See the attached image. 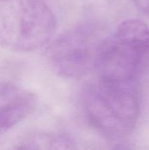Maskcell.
<instances>
[{
  "label": "cell",
  "instance_id": "1",
  "mask_svg": "<svg viewBox=\"0 0 149 150\" xmlns=\"http://www.w3.org/2000/svg\"><path fill=\"white\" fill-rule=\"evenodd\" d=\"M83 107L91 126L111 141H121L134 130L141 114V96L136 80L100 79L83 94Z\"/></svg>",
  "mask_w": 149,
  "mask_h": 150
},
{
  "label": "cell",
  "instance_id": "2",
  "mask_svg": "<svg viewBox=\"0 0 149 150\" xmlns=\"http://www.w3.org/2000/svg\"><path fill=\"white\" fill-rule=\"evenodd\" d=\"M56 29L47 0H0V46L31 52L47 45Z\"/></svg>",
  "mask_w": 149,
  "mask_h": 150
},
{
  "label": "cell",
  "instance_id": "3",
  "mask_svg": "<svg viewBox=\"0 0 149 150\" xmlns=\"http://www.w3.org/2000/svg\"><path fill=\"white\" fill-rule=\"evenodd\" d=\"M148 61L149 25L140 19H126L112 38L105 40L96 69L100 79L132 81Z\"/></svg>",
  "mask_w": 149,
  "mask_h": 150
},
{
  "label": "cell",
  "instance_id": "4",
  "mask_svg": "<svg viewBox=\"0 0 149 150\" xmlns=\"http://www.w3.org/2000/svg\"><path fill=\"white\" fill-rule=\"evenodd\" d=\"M104 41L94 27L81 25L52 40L45 54L56 74L64 78L78 79L96 69Z\"/></svg>",
  "mask_w": 149,
  "mask_h": 150
},
{
  "label": "cell",
  "instance_id": "5",
  "mask_svg": "<svg viewBox=\"0 0 149 150\" xmlns=\"http://www.w3.org/2000/svg\"><path fill=\"white\" fill-rule=\"evenodd\" d=\"M36 96L11 83H0V135L26 119L35 109Z\"/></svg>",
  "mask_w": 149,
  "mask_h": 150
},
{
  "label": "cell",
  "instance_id": "6",
  "mask_svg": "<svg viewBox=\"0 0 149 150\" xmlns=\"http://www.w3.org/2000/svg\"><path fill=\"white\" fill-rule=\"evenodd\" d=\"M18 149H73L75 142L68 136L55 133H37L24 139Z\"/></svg>",
  "mask_w": 149,
  "mask_h": 150
},
{
  "label": "cell",
  "instance_id": "7",
  "mask_svg": "<svg viewBox=\"0 0 149 150\" xmlns=\"http://www.w3.org/2000/svg\"><path fill=\"white\" fill-rule=\"evenodd\" d=\"M133 2L143 14L149 17V0H133Z\"/></svg>",
  "mask_w": 149,
  "mask_h": 150
}]
</instances>
